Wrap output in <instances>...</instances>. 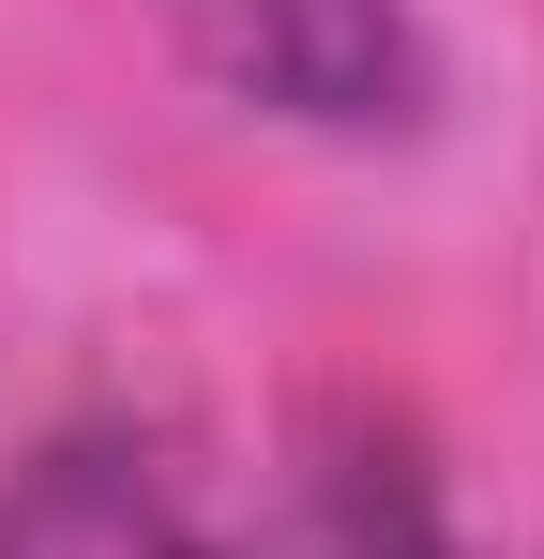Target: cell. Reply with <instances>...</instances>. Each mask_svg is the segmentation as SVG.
Here are the masks:
<instances>
[{
  "mask_svg": "<svg viewBox=\"0 0 544 559\" xmlns=\"http://www.w3.org/2000/svg\"><path fill=\"white\" fill-rule=\"evenodd\" d=\"M212 92L318 121V136H378L424 106V31L409 0H167Z\"/></svg>",
  "mask_w": 544,
  "mask_h": 559,
  "instance_id": "obj_1",
  "label": "cell"
},
{
  "mask_svg": "<svg viewBox=\"0 0 544 559\" xmlns=\"http://www.w3.org/2000/svg\"><path fill=\"white\" fill-rule=\"evenodd\" d=\"M0 559H227L212 499L152 439H46L0 468Z\"/></svg>",
  "mask_w": 544,
  "mask_h": 559,
  "instance_id": "obj_2",
  "label": "cell"
},
{
  "mask_svg": "<svg viewBox=\"0 0 544 559\" xmlns=\"http://www.w3.org/2000/svg\"><path fill=\"white\" fill-rule=\"evenodd\" d=\"M272 559H439V484L409 468L393 424H318L303 468H287Z\"/></svg>",
  "mask_w": 544,
  "mask_h": 559,
  "instance_id": "obj_3",
  "label": "cell"
}]
</instances>
